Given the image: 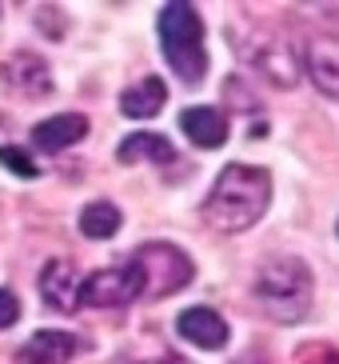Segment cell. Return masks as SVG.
Segmentation results:
<instances>
[{"mask_svg":"<svg viewBox=\"0 0 339 364\" xmlns=\"http://www.w3.org/2000/svg\"><path fill=\"white\" fill-rule=\"evenodd\" d=\"M272 204V172L255 164H228L204 200V220L216 232H244Z\"/></svg>","mask_w":339,"mask_h":364,"instance_id":"cell-1","label":"cell"},{"mask_svg":"<svg viewBox=\"0 0 339 364\" xmlns=\"http://www.w3.org/2000/svg\"><path fill=\"white\" fill-rule=\"evenodd\" d=\"M260 309L279 324H299L311 309V272L299 257H272L252 284Z\"/></svg>","mask_w":339,"mask_h":364,"instance_id":"cell-2","label":"cell"},{"mask_svg":"<svg viewBox=\"0 0 339 364\" xmlns=\"http://www.w3.org/2000/svg\"><path fill=\"white\" fill-rule=\"evenodd\" d=\"M160 48L168 56L172 73L184 85H200L208 73V53H204V21L188 0H172L160 9Z\"/></svg>","mask_w":339,"mask_h":364,"instance_id":"cell-3","label":"cell"},{"mask_svg":"<svg viewBox=\"0 0 339 364\" xmlns=\"http://www.w3.org/2000/svg\"><path fill=\"white\" fill-rule=\"evenodd\" d=\"M132 264H136L140 280H144V296L148 300H160V296H172L191 284L196 277V264L184 248L176 245H164V240H152V245H140L132 252Z\"/></svg>","mask_w":339,"mask_h":364,"instance_id":"cell-4","label":"cell"},{"mask_svg":"<svg viewBox=\"0 0 339 364\" xmlns=\"http://www.w3.org/2000/svg\"><path fill=\"white\" fill-rule=\"evenodd\" d=\"M136 296H144V280L132 260L100 268L80 284V304H92V309H120V304H132Z\"/></svg>","mask_w":339,"mask_h":364,"instance_id":"cell-5","label":"cell"},{"mask_svg":"<svg viewBox=\"0 0 339 364\" xmlns=\"http://www.w3.org/2000/svg\"><path fill=\"white\" fill-rule=\"evenodd\" d=\"M248 60H252L255 73H264L276 88H291L299 80V73H304V65H299L291 41H284L279 33H255Z\"/></svg>","mask_w":339,"mask_h":364,"instance_id":"cell-6","label":"cell"},{"mask_svg":"<svg viewBox=\"0 0 339 364\" xmlns=\"http://www.w3.org/2000/svg\"><path fill=\"white\" fill-rule=\"evenodd\" d=\"M80 284L84 277L76 272L72 260H48L40 268V296L56 312H76L80 309Z\"/></svg>","mask_w":339,"mask_h":364,"instance_id":"cell-7","label":"cell"},{"mask_svg":"<svg viewBox=\"0 0 339 364\" xmlns=\"http://www.w3.org/2000/svg\"><path fill=\"white\" fill-rule=\"evenodd\" d=\"M299 65L323 97L339 100V36H311Z\"/></svg>","mask_w":339,"mask_h":364,"instance_id":"cell-8","label":"cell"},{"mask_svg":"<svg viewBox=\"0 0 339 364\" xmlns=\"http://www.w3.org/2000/svg\"><path fill=\"white\" fill-rule=\"evenodd\" d=\"M0 76H4V85L16 88L24 100H40L52 92V73H48V65H44L36 53H16L4 60V68H0Z\"/></svg>","mask_w":339,"mask_h":364,"instance_id":"cell-9","label":"cell"},{"mask_svg":"<svg viewBox=\"0 0 339 364\" xmlns=\"http://www.w3.org/2000/svg\"><path fill=\"white\" fill-rule=\"evenodd\" d=\"M176 332L188 344H196V348H223L228 344V321L216 309H208V304L184 309L180 321H176Z\"/></svg>","mask_w":339,"mask_h":364,"instance_id":"cell-10","label":"cell"},{"mask_svg":"<svg viewBox=\"0 0 339 364\" xmlns=\"http://www.w3.org/2000/svg\"><path fill=\"white\" fill-rule=\"evenodd\" d=\"M76 353H80V336L60 328H40L21 348V364H68Z\"/></svg>","mask_w":339,"mask_h":364,"instance_id":"cell-11","label":"cell"},{"mask_svg":"<svg viewBox=\"0 0 339 364\" xmlns=\"http://www.w3.org/2000/svg\"><path fill=\"white\" fill-rule=\"evenodd\" d=\"M84 136H88V117H80V112H56V117L40 120L32 129V144L40 152H64Z\"/></svg>","mask_w":339,"mask_h":364,"instance_id":"cell-12","label":"cell"},{"mask_svg":"<svg viewBox=\"0 0 339 364\" xmlns=\"http://www.w3.org/2000/svg\"><path fill=\"white\" fill-rule=\"evenodd\" d=\"M180 129L184 136L196 144V149H220L228 140V120L208 105H196V108H184L180 112Z\"/></svg>","mask_w":339,"mask_h":364,"instance_id":"cell-13","label":"cell"},{"mask_svg":"<svg viewBox=\"0 0 339 364\" xmlns=\"http://www.w3.org/2000/svg\"><path fill=\"white\" fill-rule=\"evenodd\" d=\"M164 100H168V85L160 80V76H144L140 85L124 88V97H120V112L132 120H148L156 117L160 108H164Z\"/></svg>","mask_w":339,"mask_h":364,"instance_id":"cell-14","label":"cell"},{"mask_svg":"<svg viewBox=\"0 0 339 364\" xmlns=\"http://www.w3.org/2000/svg\"><path fill=\"white\" fill-rule=\"evenodd\" d=\"M116 156H120L124 164H140V161L168 164V161H176V149H172V140L160 136V132H132V136L120 140Z\"/></svg>","mask_w":339,"mask_h":364,"instance_id":"cell-15","label":"cell"},{"mask_svg":"<svg viewBox=\"0 0 339 364\" xmlns=\"http://www.w3.org/2000/svg\"><path fill=\"white\" fill-rule=\"evenodd\" d=\"M120 225H124V216H120V208L112 200H92L80 213V232L88 240H112L120 232Z\"/></svg>","mask_w":339,"mask_h":364,"instance_id":"cell-16","label":"cell"},{"mask_svg":"<svg viewBox=\"0 0 339 364\" xmlns=\"http://www.w3.org/2000/svg\"><path fill=\"white\" fill-rule=\"evenodd\" d=\"M0 164H4L9 172H16V176H24V181L40 176V164L32 161L24 149H16V144H0Z\"/></svg>","mask_w":339,"mask_h":364,"instance_id":"cell-17","label":"cell"},{"mask_svg":"<svg viewBox=\"0 0 339 364\" xmlns=\"http://www.w3.org/2000/svg\"><path fill=\"white\" fill-rule=\"evenodd\" d=\"M16 321H21V300L12 289H0V332L12 328Z\"/></svg>","mask_w":339,"mask_h":364,"instance_id":"cell-18","label":"cell"},{"mask_svg":"<svg viewBox=\"0 0 339 364\" xmlns=\"http://www.w3.org/2000/svg\"><path fill=\"white\" fill-rule=\"evenodd\" d=\"M304 353H308L311 360H319V364H339V353H335V348H328V344H308Z\"/></svg>","mask_w":339,"mask_h":364,"instance_id":"cell-19","label":"cell"},{"mask_svg":"<svg viewBox=\"0 0 339 364\" xmlns=\"http://www.w3.org/2000/svg\"><path fill=\"white\" fill-rule=\"evenodd\" d=\"M152 364H184V360H152Z\"/></svg>","mask_w":339,"mask_h":364,"instance_id":"cell-20","label":"cell"}]
</instances>
